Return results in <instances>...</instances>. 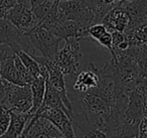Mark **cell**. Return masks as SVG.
Segmentation results:
<instances>
[{
  "instance_id": "obj_1",
  "label": "cell",
  "mask_w": 147,
  "mask_h": 138,
  "mask_svg": "<svg viewBox=\"0 0 147 138\" xmlns=\"http://www.w3.org/2000/svg\"><path fill=\"white\" fill-rule=\"evenodd\" d=\"M25 33L28 37L29 43L34 53L39 51L42 57L49 60H53L59 51V43L63 41L61 37L39 24L31 28L30 30L25 31Z\"/></svg>"
},
{
  "instance_id": "obj_2",
  "label": "cell",
  "mask_w": 147,
  "mask_h": 138,
  "mask_svg": "<svg viewBox=\"0 0 147 138\" xmlns=\"http://www.w3.org/2000/svg\"><path fill=\"white\" fill-rule=\"evenodd\" d=\"M80 41L76 39H67L65 45L55 57L51 60L53 65L59 69L63 75L76 76L78 73L80 61L82 57L80 49Z\"/></svg>"
},
{
  "instance_id": "obj_3",
  "label": "cell",
  "mask_w": 147,
  "mask_h": 138,
  "mask_svg": "<svg viewBox=\"0 0 147 138\" xmlns=\"http://www.w3.org/2000/svg\"><path fill=\"white\" fill-rule=\"evenodd\" d=\"M57 9L63 21L71 19L88 26L96 23L94 11L85 0H59Z\"/></svg>"
},
{
  "instance_id": "obj_4",
  "label": "cell",
  "mask_w": 147,
  "mask_h": 138,
  "mask_svg": "<svg viewBox=\"0 0 147 138\" xmlns=\"http://www.w3.org/2000/svg\"><path fill=\"white\" fill-rule=\"evenodd\" d=\"M1 106L8 110L27 113L32 107V96L30 85L18 86L11 84Z\"/></svg>"
},
{
  "instance_id": "obj_5",
  "label": "cell",
  "mask_w": 147,
  "mask_h": 138,
  "mask_svg": "<svg viewBox=\"0 0 147 138\" xmlns=\"http://www.w3.org/2000/svg\"><path fill=\"white\" fill-rule=\"evenodd\" d=\"M2 18L7 19L13 25L22 31H28L39 23L38 19L35 17L31 10L30 3L18 2L16 5L4 13Z\"/></svg>"
},
{
  "instance_id": "obj_6",
  "label": "cell",
  "mask_w": 147,
  "mask_h": 138,
  "mask_svg": "<svg viewBox=\"0 0 147 138\" xmlns=\"http://www.w3.org/2000/svg\"><path fill=\"white\" fill-rule=\"evenodd\" d=\"M21 137L63 138V135L49 120L33 115L25 126Z\"/></svg>"
},
{
  "instance_id": "obj_7",
  "label": "cell",
  "mask_w": 147,
  "mask_h": 138,
  "mask_svg": "<svg viewBox=\"0 0 147 138\" xmlns=\"http://www.w3.org/2000/svg\"><path fill=\"white\" fill-rule=\"evenodd\" d=\"M34 115L49 120L61 132L63 137H76V132L73 127V119L63 109L49 108Z\"/></svg>"
},
{
  "instance_id": "obj_8",
  "label": "cell",
  "mask_w": 147,
  "mask_h": 138,
  "mask_svg": "<svg viewBox=\"0 0 147 138\" xmlns=\"http://www.w3.org/2000/svg\"><path fill=\"white\" fill-rule=\"evenodd\" d=\"M101 22L107 27L110 32H124L128 29L130 24V16L122 5H116L107 12Z\"/></svg>"
},
{
  "instance_id": "obj_9",
  "label": "cell",
  "mask_w": 147,
  "mask_h": 138,
  "mask_svg": "<svg viewBox=\"0 0 147 138\" xmlns=\"http://www.w3.org/2000/svg\"><path fill=\"white\" fill-rule=\"evenodd\" d=\"M0 76L10 83L18 86H24L14 64V51L7 47L3 53L0 64Z\"/></svg>"
},
{
  "instance_id": "obj_10",
  "label": "cell",
  "mask_w": 147,
  "mask_h": 138,
  "mask_svg": "<svg viewBox=\"0 0 147 138\" xmlns=\"http://www.w3.org/2000/svg\"><path fill=\"white\" fill-rule=\"evenodd\" d=\"M100 81V77L98 74V69L95 67L93 63L90 64L88 71H85L80 73L77 76V80L74 84V90L79 92H88L89 90H92L96 88Z\"/></svg>"
},
{
  "instance_id": "obj_11",
  "label": "cell",
  "mask_w": 147,
  "mask_h": 138,
  "mask_svg": "<svg viewBox=\"0 0 147 138\" xmlns=\"http://www.w3.org/2000/svg\"><path fill=\"white\" fill-rule=\"evenodd\" d=\"M9 111H10V123H9L8 129L3 134L2 137H21V134H22L25 126L28 123L29 120L32 118L33 115L28 112L23 113V112L14 111V110H9Z\"/></svg>"
},
{
  "instance_id": "obj_12",
  "label": "cell",
  "mask_w": 147,
  "mask_h": 138,
  "mask_svg": "<svg viewBox=\"0 0 147 138\" xmlns=\"http://www.w3.org/2000/svg\"><path fill=\"white\" fill-rule=\"evenodd\" d=\"M49 108H59V109H63L69 117L73 119V115L69 111L67 107H65V103H63V99L61 97V94L53 87L51 86L45 80V98H43L42 104L40 105V107L38 108L35 114H39L40 112H42L43 110L49 109Z\"/></svg>"
},
{
  "instance_id": "obj_13",
  "label": "cell",
  "mask_w": 147,
  "mask_h": 138,
  "mask_svg": "<svg viewBox=\"0 0 147 138\" xmlns=\"http://www.w3.org/2000/svg\"><path fill=\"white\" fill-rule=\"evenodd\" d=\"M31 96H32V107L28 113L34 115L35 112L38 110L40 105L42 104L43 98L45 94V77L38 76L34 78L32 83L30 84Z\"/></svg>"
},
{
  "instance_id": "obj_14",
  "label": "cell",
  "mask_w": 147,
  "mask_h": 138,
  "mask_svg": "<svg viewBox=\"0 0 147 138\" xmlns=\"http://www.w3.org/2000/svg\"><path fill=\"white\" fill-rule=\"evenodd\" d=\"M127 41L132 45H147V22L124 31Z\"/></svg>"
},
{
  "instance_id": "obj_15",
  "label": "cell",
  "mask_w": 147,
  "mask_h": 138,
  "mask_svg": "<svg viewBox=\"0 0 147 138\" xmlns=\"http://www.w3.org/2000/svg\"><path fill=\"white\" fill-rule=\"evenodd\" d=\"M29 1H30L31 10L39 22L51 12V8L55 5V2L51 0H29Z\"/></svg>"
},
{
  "instance_id": "obj_16",
  "label": "cell",
  "mask_w": 147,
  "mask_h": 138,
  "mask_svg": "<svg viewBox=\"0 0 147 138\" xmlns=\"http://www.w3.org/2000/svg\"><path fill=\"white\" fill-rule=\"evenodd\" d=\"M14 53L18 55L20 61L22 62L24 67L28 71V73L33 78H36L38 76H40V66H39V64L37 63L36 60L32 55H30L29 53H27L26 51H22V49H18V51H14Z\"/></svg>"
},
{
  "instance_id": "obj_17",
  "label": "cell",
  "mask_w": 147,
  "mask_h": 138,
  "mask_svg": "<svg viewBox=\"0 0 147 138\" xmlns=\"http://www.w3.org/2000/svg\"><path fill=\"white\" fill-rule=\"evenodd\" d=\"M109 31L107 29V27L103 24L102 22H99V23H94L92 24L90 27L88 28V35H89V39H91L93 41L96 43L100 37H102L105 33Z\"/></svg>"
},
{
  "instance_id": "obj_18",
  "label": "cell",
  "mask_w": 147,
  "mask_h": 138,
  "mask_svg": "<svg viewBox=\"0 0 147 138\" xmlns=\"http://www.w3.org/2000/svg\"><path fill=\"white\" fill-rule=\"evenodd\" d=\"M10 123V111L3 106L0 107V137H2L3 134L8 129Z\"/></svg>"
},
{
  "instance_id": "obj_19",
  "label": "cell",
  "mask_w": 147,
  "mask_h": 138,
  "mask_svg": "<svg viewBox=\"0 0 147 138\" xmlns=\"http://www.w3.org/2000/svg\"><path fill=\"white\" fill-rule=\"evenodd\" d=\"M96 43H98L102 49H106L109 53H112L113 51V47H112V34H111L110 31H107L102 37L98 39L96 41Z\"/></svg>"
},
{
  "instance_id": "obj_20",
  "label": "cell",
  "mask_w": 147,
  "mask_h": 138,
  "mask_svg": "<svg viewBox=\"0 0 147 138\" xmlns=\"http://www.w3.org/2000/svg\"><path fill=\"white\" fill-rule=\"evenodd\" d=\"M11 84L12 83L8 82L7 80H5L4 78H2L1 76H0V105H1V103L3 102V100L5 99L6 92Z\"/></svg>"
},
{
  "instance_id": "obj_21",
  "label": "cell",
  "mask_w": 147,
  "mask_h": 138,
  "mask_svg": "<svg viewBox=\"0 0 147 138\" xmlns=\"http://www.w3.org/2000/svg\"><path fill=\"white\" fill-rule=\"evenodd\" d=\"M7 45H1L0 43V64H1V59H2V55H3V53L5 51V49H7Z\"/></svg>"
},
{
  "instance_id": "obj_22",
  "label": "cell",
  "mask_w": 147,
  "mask_h": 138,
  "mask_svg": "<svg viewBox=\"0 0 147 138\" xmlns=\"http://www.w3.org/2000/svg\"><path fill=\"white\" fill-rule=\"evenodd\" d=\"M129 1H131V0H119V3H118V5L123 4V3H127V2H129Z\"/></svg>"
},
{
  "instance_id": "obj_23",
  "label": "cell",
  "mask_w": 147,
  "mask_h": 138,
  "mask_svg": "<svg viewBox=\"0 0 147 138\" xmlns=\"http://www.w3.org/2000/svg\"><path fill=\"white\" fill-rule=\"evenodd\" d=\"M5 1H6V0H0V7H2L3 5H4Z\"/></svg>"
},
{
  "instance_id": "obj_24",
  "label": "cell",
  "mask_w": 147,
  "mask_h": 138,
  "mask_svg": "<svg viewBox=\"0 0 147 138\" xmlns=\"http://www.w3.org/2000/svg\"><path fill=\"white\" fill-rule=\"evenodd\" d=\"M51 1H53V2H55V3H57V2H59V0H51Z\"/></svg>"
}]
</instances>
